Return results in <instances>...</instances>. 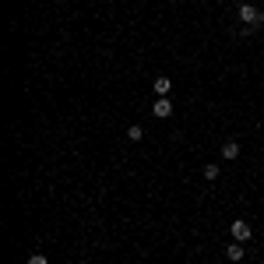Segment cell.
<instances>
[{"instance_id": "obj_7", "label": "cell", "mask_w": 264, "mask_h": 264, "mask_svg": "<svg viewBox=\"0 0 264 264\" xmlns=\"http://www.w3.org/2000/svg\"><path fill=\"white\" fill-rule=\"evenodd\" d=\"M204 180H218V162H208L204 166Z\"/></svg>"}, {"instance_id": "obj_5", "label": "cell", "mask_w": 264, "mask_h": 264, "mask_svg": "<svg viewBox=\"0 0 264 264\" xmlns=\"http://www.w3.org/2000/svg\"><path fill=\"white\" fill-rule=\"evenodd\" d=\"M152 88H155V95H169L173 81H169V78H155V81H152Z\"/></svg>"}, {"instance_id": "obj_6", "label": "cell", "mask_w": 264, "mask_h": 264, "mask_svg": "<svg viewBox=\"0 0 264 264\" xmlns=\"http://www.w3.org/2000/svg\"><path fill=\"white\" fill-rule=\"evenodd\" d=\"M243 254H247V250H243V243H233V247L225 250V257H229V261H243Z\"/></svg>"}, {"instance_id": "obj_9", "label": "cell", "mask_w": 264, "mask_h": 264, "mask_svg": "<svg viewBox=\"0 0 264 264\" xmlns=\"http://www.w3.org/2000/svg\"><path fill=\"white\" fill-rule=\"evenodd\" d=\"M28 264H50V261H46L43 254H35V257H32V261H28Z\"/></svg>"}, {"instance_id": "obj_4", "label": "cell", "mask_w": 264, "mask_h": 264, "mask_svg": "<svg viewBox=\"0 0 264 264\" xmlns=\"http://www.w3.org/2000/svg\"><path fill=\"white\" fill-rule=\"evenodd\" d=\"M222 159H225V162L240 159V144H236V141H225V144H222Z\"/></svg>"}, {"instance_id": "obj_2", "label": "cell", "mask_w": 264, "mask_h": 264, "mask_svg": "<svg viewBox=\"0 0 264 264\" xmlns=\"http://www.w3.org/2000/svg\"><path fill=\"white\" fill-rule=\"evenodd\" d=\"M250 233H254V229H250V222H243V218H236V222H233V240H236V243H247V240H250Z\"/></svg>"}, {"instance_id": "obj_8", "label": "cell", "mask_w": 264, "mask_h": 264, "mask_svg": "<svg viewBox=\"0 0 264 264\" xmlns=\"http://www.w3.org/2000/svg\"><path fill=\"white\" fill-rule=\"evenodd\" d=\"M127 137H131V141H141V137H144V131L134 124V127H127Z\"/></svg>"}, {"instance_id": "obj_3", "label": "cell", "mask_w": 264, "mask_h": 264, "mask_svg": "<svg viewBox=\"0 0 264 264\" xmlns=\"http://www.w3.org/2000/svg\"><path fill=\"white\" fill-rule=\"evenodd\" d=\"M169 113H173V102H169L166 95H159V99H155V106H152V117H159V120H166Z\"/></svg>"}, {"instance_id": "obj_10", "label": "cell", "mask_w": 264, "mask_h": 264, "mask_svg": "<svg viewBox=\"0 0 264 264\" xmlns=\"http://www.w3.org/2000/svg\"><path fill=\"white\" fill-rule=\"evenodd\" d=\"M201 4H208V0H201Z\"/></svg>"}, {"instance_id": "obj_1", "label": "cell", "mask_w": 264, "mask_h": 264, "mask_svg": "<svg viewBox=\"0 0 264 264\" xmlns=\"http://www.w3.org/2000/svg\"><path fill=\"white\" fill-rule=\"evenodd\" d=\"M240 21H243L247 28H257V25H264V11L250 7V4H243V7H240Z\"/></svg>"}]
</instances>
